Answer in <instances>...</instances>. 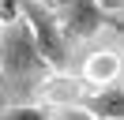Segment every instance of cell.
I'll use <instances>...</instances> for the list:
<instances>
[{
	"mask_svg": "<svg viewBox=\"0 0 124 120\" xmlns=\"http://www.w3.org/2000/svg\"><path fill=\"white\" fill-rule=\"evenodd\" d=\"M49 71L53 68L41 56L26 19L19 15V19L4 22L0 26V105L4 109L30 105V98L41 90Z\"/></svg>",
	"mask_w": 124,
	"mask_h": 120,
	"instance_id": "obj_1",
	"label": "cell"
},
{
	"mask_svg": "<svg viewBox=\"0 0 124 120\" xmlns=\"http://www.w3.org/2000/svg\"><path fill=\"white\" fill-rule=\"evenodd\" d=\"M15 4H19V11H23L26 26H30L34 41H38L41 56L49 60V68H53V71H64V68H68V34H64L56 11L45 8L41 0H15Z\"/></svg>",
	"mask_w": 124,
	"mask_h": 120,
	"instance_id": "obj_2",
	"label": "cell"
},
{
	"mask_svg": "<svg viewBox=\"0 0 124 120\" xmlns=\"http://www.w3.org/2000/svg\"><path fill=\"white\" fill-rule=\"evenodd\" d=\"M56 19H60L68 41L94 38L101 26H120L116 19H109V11L98 0H56Z\"/></svg>",
	"mask_w": 124,
	"mask_h": 120,
	"instance_id": "obj_3",
	"label": "cell"
},
{
	"mask_svg": "<svg viewBox=\"0 0 124 120\" xmlns=\"http://www.w3.org/2000/svg\"><path fill=\"white\" fill-rule=\"evenodd\" d=\"M79 109H86L98 120H124V86L120 82H109V86L94 90L79 101Z\"/></svg>",
	"mask_w": 124,
	"mask_h": 120,
	"instance_id": "obj_4",
	"label": "cell"
},
{
	"mask_svg": "<svg viewBox=\"0 0 124 120\" xmlns=\"http://www.w3.org/2000/svg\"><path fill=\"white\" fill-rule=\"evenodd\" d=\"M113 71H116V60L113 56H94L90 60V68H86V79L90 82H113Z\"/></svg>",
	"mask_w": 124,
	"mask_h": 120,
	"instance_id": "obj_5",
	"label": "cell"
},
{
	"mask_svg": "<svg viewBox=\"0 0 124 120\" xmlns=\"http://www.w3.org/2000/svg\"><path fill=\"white\" fill-rule=\"evenodd\" d=\"M0 120H49V112L41 105H15V109H4Z\"/></svg>",
	"mask_w": 124,
	"mask_h": 120,
	"instance_id": "obj_6",
	"label": "cell"
},
{
	"mask_svg": "<svg viewBox=\"0 0 124 120\" xmlns=\"http://www.w3.org/2000/svg\"><path fill=\"white\" fill-rule=\"evenodd\" d=\"M60 120H98V116H90L86 109H75V105H68V109L60 112Z\"/></svg>",
	"mask_w": 124,
	"mask_h": 120,
	"instance_id": "obj_7",
	"label": "cell"
},
{
	"mask_svg": "<svg viewBox=\"0 0 124 120\" xmlns=\"http://www.w3.org/2000/svg\"><path fill=\"white\" fill-rule=\"evenodd\" d=\"M105 4H109V8H124V0H105Z\"/></svg>",
	"mask_w": 124,
	"mask_h": 120,
	"instance_id": "obj_8",
	"label": "cell"
},
{
	"mask_svg": "<svg viewBox=\"0 0 124 120\" xmlns=\"http://www.w3.org/2000/svg\"><path fill=\"white\" fill-rule=\"evenodd\" d=\"M0 26H4V22H0Z\"/></svg>",
	"mask_w": 124,
	"mask_h": 120,
	"instance_id": "obj_9",
	"label": "cell"
}]
</instances>
